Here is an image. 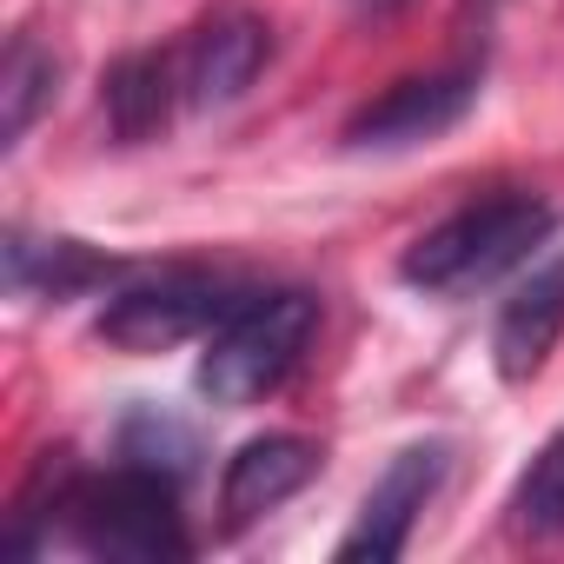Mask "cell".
Wrapping results in <instances>:
<instances>
[{
	"mask_svg": "<svg viewBox=\"0 0 564 564\" xmlns=\"http://www.w3.org/2000/svg\"><path fill=\"white\" fill-rule=\"evenodd\" d=\"M557 232V213L531 193H505V199H478L452 219H438L432 232H419L399 259V279L412 293H438V300H458V293H478L491 286L498 272H511L518 259H531L544 239Z\"/></svg>",
	"mask_w": 564,
	"mask_h": 564,
	"instance_id": "6da1fadb",
	"label": "cell"
},
{
	"mask_svg": "<svg viewBox=\"0 0 564 564\" xmlns=\"http://www.w3.org/2000/svg\"><path fill=\"white\" fill-rule=\"evenodd\" d=\"M319 333V300L300 286H279V293H246L199 352V392L213 405H259L265 392H279L293 379V366L306 359Z\"/></svg>",
	"mask_w": 564,
	"mask_h": 564,
	"instance_id": "7a4b0ae2",
	"label": "cell"
},
{
	"mask_svg": "<svg viewBox=\"0 0 564 564\" xmlns=\"http://www.w3.org/2000/svg\"><path fill=\"white\" fill-rule=\"evenodd\" d=\"M67 531L94 557H133V564L193 557V538L180 524V478L147 465H120L94 485H74Z\"/></svg>",
	"mask_w": 564,
	"mask_h": 564,
	"instance_id": "3957f363",
	"label": "cell"
},
{
	"mask_svg": "<svg viewBox=\"0 0 564 564\" xmlns=\"http://www.w3.org/2000/svg\"><path fill=\"white\" fill-rule=\"evenodd\" d=\"M246 293L232 286L226 272H206V265H173V272H153L140 286L113 293L107 313L94 319V333L113 346V352H166L180 339H199L213 333Z\"/></svg>",
	"mask_w": 564,
	"mask_h": 564,
	"instance_id": "277c9868",
	"label": "cell"
},
{
	"mask_svg": "<svg viewBox=\"0 0 564 564\" xmlns=\"http://www.w3.org/2000/svg\"><path fill=\"white\" fill-rule=\"evenodd\" d=\"M471 107H478V74L471 67H445V74H419V80H399L379 100H366L346 120L339 140L352 153H392V147H419V140L452 133Z\"/></svg>",
	"mask_w": 564,
	"mask_h": 564,
	"instance_id": "5b68a950",
	"label": "cell"
},
{
	"mask_svg": "<svg viewBox=\"0 0 564 564\" xmlns=\"http://www.w3.org/2000/svg\"><path fill=\"white\" fill-rule=\"evenodd\" d=\"M445 471H452V445H445V438L405 445V452L386 465V478L366 491L359 524L339 538V557H346V564H359V557L392 564V557L412 544V524H419V511L432 505V491L445 485Z\"/></svg>",
	"mask_w": 564,
	"mask_h": 564,
	"instance_id": "8992f818",
	"label": "cell"
},
{
	"mask_svg": "<svg viewBox=\"0 0 564 564\" xmlns=\"http://www.w3.org/2000/svg\"><path fill=\"white\" fill-rule=\"evenodd\" d=\"M319 465H326V452H319L313 438H300V432L246 438V445L226 458V471H219V511H226V524L239 531V524L279 511L293 491H306V485L319 478Z\"/></svg>",
	"mask_w": 564,
	"mask_h": 564,
	"instance_id": "52a82bcc",
	"label": "cell"
},
{
	"mask_svg": "<svg viewBox=\"0 0 564 564\" xmlns=\"http://www.w3.org/2000/svg\"><path fill=\"white\" fill-rule=\"evenodd\" d=\"M265 61H272V28L259 21V14H213L193 41H186V54H180V87H186V100L193 107H232L259 74H265Z\"/></svg>",
	"mask_w": 564,
	"mask_h": 564,
	"instance_id": "ba28073f",
	"label": "cell"
},
{
	"mask_svg": "<svg viewBox=\"0 0 564 564\" xmlns=\"http://www.w3.org/2000/svg\"><path fill=\"white\" fill-rule=\"evenodd\" d=\"M557 333H564V259L544 265V272H531V286H518L505 300V313L491 326V366H498V379L505 386L538 379L544 359H551V346H557Z\"/></svg>",
	"mask_w": 564,
	"mask_h": 564,
	"instance_id": "9c48e42d",
	"label": "cell"
},
{
	"mask_svg": "<svg viewBox=\"0 0 564 564\" xmlns=\"http://www.w3.org/2000/svg\"><path fill=\"white\" fill-rule=\"evenodd\" d=\"M0 259H8V293L14 300H74V293L107 286V279L120 272L113 252H94L80 239H34L21 226L8 232Z\"/></svg>",
	"mask_w": 564,
	"mask_h": 564,
	"instance_id": "30bf717a",
	"label": "cell"
},
{
	"mask_svg": "<svg viewBox=\"0 0 564 564\" xmlns=\"http://www.w3.org/2000/svg\"><path fill=\"white\" fill-rule=\"evenodd\" d=\"M173 100H186V87H180V61H166V54H120L100 80L107 133L127 147L153 140L173 120Z\"/></svg>",
	"mask_w": 564,
	"mask_h": 564,
	"instance_id": "8fae6325",
	"label": "cell"
},
{
	"mask_svg": "<svg viewBox=\"0 0 564 564\" xmlns=\"http://www.w3.org/2000/svg\"><path fill=\"white\" fill-rule=\"evenodd\" d=\"M54 94H61V61L41 47V41H14L8 47V67H0V147H21L28 140V127L54 107Z\"/></svg>",
	"mask_w": 564,
	"mask_h": 564,
	"instance_id": "7c38bea8",
	"label": "cell"
},
{
	"mask_svg": "<svg viewBox=\"0 0 564 564\" xmlns=\"http://www.w3.org/2000/svg\"><path fill=\"white\" fill-rule=\"evenodd\" d=\"M511 524L524 538H564V432L538 445V458L524 465L518 491H511Z\"/></svg>",
	"mask_w": 564,
	"mask_h": 564,
	"instance_id": "4fadbf2b",
	"label": "cell"
},
{
	"mask_svg": "<svg viewBox=\"0 0 564 564\" xmlns=\"http://www.w3.org/2000/svg\"><path fill=\"white\" fill-rule=\"evenodd\" d=\"M120 452H127V465H147V471L186 478V471H193V458H199V438H193L180 419H166V412L140 405V412L120 425Z\"/></svg>",
	"mask_w": 564,
	"mask_h": 564,
	"instance_id": "5bb4252c",
	"label": "cell"
},
{
	"mask_svg": "<svg viewBox=\"0 0 564 564\" xmlns=\"http://www.w3.org/2000/svg\"><path fill=\"white\" fill-rule=\"evenodd\" d=\"M366 14H392V8H405V0H359Z\"/></svg>",
	"mask_w": 564,
	"mask_h": 564,
	"instance_id": "9a60e30c",
	"label": "cell"
}]
</instances>
